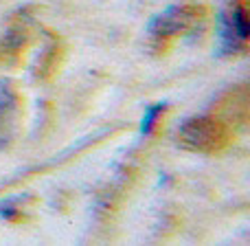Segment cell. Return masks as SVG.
Returning <instances> with one entry per match:
<instances>
[{
    "label": "cell",
    "instance_id": "obj_1",
    "mask_svg": "<svg viewBox=\"0 0 250 246\" xmlns=\"http://www.w3.org/2000/svg\"><path fill=\"white\" fill-rule=\"evenodd\" d=\"M230 141H233V134H230L229 123L215 117H193L182 121L178 128V143L191 152L217 154L226 150Z\"/></svg>",
    "mask_w": 250,
    "mask_h": 246
},
{
    "label": "cell",
    "instance_id": "obj_7",
    "mask_svg": "<svg viewBox=\"0 0 250 246\" xmlns=\"http://www.w3.org/2000/svg\"><path fill=\"white\" fill-rule=\"evenodd\" d=\"M60 62H62V46L53 40V42L42 51V55H40L38 66H35V77L38 79L53 77L55 70L60 68Z\"/></svg>",
    "mask_w": 250,
    "mask_h": 246
},
{
    "label": "cell",
    "instance_id": "obj_3",
    "mask_svg": "<svg viewBox=\"0 0 250 246\" xmlns=\"http://www.w3.org/2000/svg\"><path fill=\"white\" fill-rule=\"evenodd\" d=\"M220 55H239L248 48L250 22L246 0H230L217 16Z\"/></svg>",
    "mask_w": 250,
    "mask_h": 246
},
{
    "label": "cell",
    "instance_id": "obj_5",
    "mask_svg": "<svg viewBox=\"0 0 250 246\" xmlns=\"http://www.w3.org/2000/svg\"><path fill=\"white\" fill-rule=\"evenodd\" d=\"M33 40V31L26 24V20L16 22L4 31L2 40H0V57H9V55H18L22 48H26Z\"/></svg>",
    "mask_w": 250,
    "mask_h": 246
},
{
    "label": "cell",
    "instance_id": "obj_8",
    "mask_svg": "<svg viewBox=\"0 0 250 246\" xmlns=\"http://www.w3.org/2000/svg\"><path fill=\"white\" fill-rule=\"evenodd\" d=\"M167 108H169V106L160 101V104H154V106H149V108L145 110V114H143V121H141V134H143V136H149V134H154L156 125H158L160 117L167 112Z\"/></svg>",
    "mask_w": 250,
    "mask_h": 246
},
{
    "label": "cell",
    "instance_id": "obj_6",
    "mask_svg": "<svg viewBox=\"0 0 250 246\" xmlns=\"http://www.w3.org/2000/svg\"><path fill=\"white\" fill-rule=\"evenodd\" d=\"M35 200L31 196L22 194V196H7L0 200V218L7 222H22L26 220V211L29 204H33Z\"/></svg>",
    "mask_w": 250,
    "mask_h": 246
},
{
    "label": "cell",
    "instance_id": "obj_2",
    "mask_svg": "<svg viewBox=\"0 0 250 246\" xmlns=\"http://www.w3.org/2000/svg\"><path fill=\"white\" fill-rule=\"evenodd\" d=\"M208 16V9L202 4H173L165 9L163 13L154 16L147 24L149 35L156 42L176 38L180 33H189L193 29H200Z\"/></svg>",
    "mask_w": 250,
    "mask_h": 246
},
{
    "label": "cell",
    "instance_id": "obj_4",
    "mask_svg": "<svg viewBox=\"0 0 250 246\" xmlns=\"http://www.w3.org/2000/svg\"><path fill=\"white\" fill-rule=\"evenodd\" d=\"M20 95L11 82H0V150H9L16 136Z\"/></svg>",
    "mask_w": 250,
    "mask_h": 246
}]
</instances>
